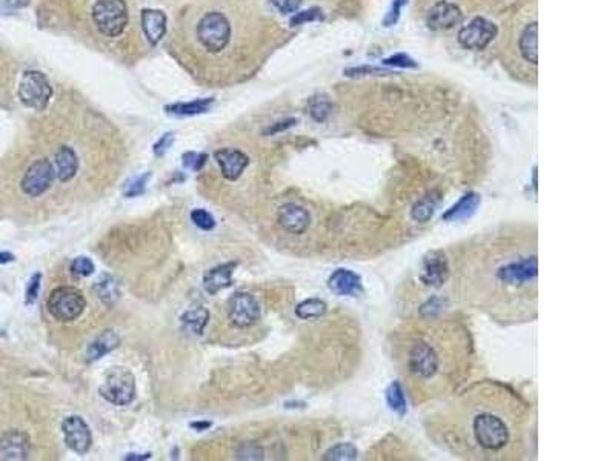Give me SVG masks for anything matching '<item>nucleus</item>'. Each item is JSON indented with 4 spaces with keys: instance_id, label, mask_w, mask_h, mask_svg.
Listing matches in <instances>:
<instances>
[{
    "instance_id": "1",
    "label": "nucleus",
    "mask_w": 615,
    "mask_h": 461,
    "mask_svg": "<svg viewBox=\"0 0 615 461\" xmlns=\"http://www.w3.org/2000/svg\"><path fill=\"white\" fill-rule=\"evenodd\" d=\"M96 28L106 38H119L128 25V6L125 0H97L93 6Z\"/></svg>"
},
{
    "instance_id": "2",
    "label": "nucleus",
    "mask_w": 615,
    "mask_h": 461,
    "mask_svg": "<svg viewBox=\"0 0 615 461\" xmlns=\"http://www.w3.org/2000/svg\"><path fill=\"white\" fill-rule=\"evenodd\" d=\"M197 39L210 52H220L231 39V23L219 11L206 13L197 23Z\"/></svg>"
},
{
    "instance_id": "3",
    "label": "nucleus",
    "mask_w": 615,
    "mask_h": 461,
    "mask_svg": "<svg viewBox=\"0 0 615 461\" xmlns=\"http://www.w3.org/2000/svg\"><path fill=\"white\" fill-rule=\"evenodd\" d=\"M48 312L59 321H72L85 311L86 300L79 289L72 286H60L48 297Z\"/></svg>"
},
{
    "instance_id": "4",
    "label": "nucleus",
    "mask_w": 615,
    "mask_h": 461,
    "mask_svg": "<svg viewBox=\"0 0 615 461\" xmlns=\"http://www.w3.org/2000/svg\"><path fill=\"white\" fill-rule=\"evenodd\" d=\"M475 441L486 450H500L509 443V429L492 414H478L473 421Z\"/></svg>"
},
{
    "instance_id": "5",
    "label": "nucleus",
    "mask_w": 615,
    "mask_h": 461,
    "mask_svg": "<svg viewBox=\"0 0 615 461\" xmlns=\"http://www.w3.org/2000/svg\"><path fill=\"white\" fill-rule=\"evenodd\" d=\"M17 94L26 108L43 111L52 97V86L43 72L31 69L23 72Z\"/></svg>"
},
{
    "instance_id": "6",
    "label": "nucleus",
    "mask_w": 615,
    "mask_h": 461,
    "mask_svg": "<svg viewBox=\"0 0 615 461\" xmlns=\"http://www.w3.org/2000/svg\"><path fill=\"white\" fill-rule=\"evenodd\" d=\"M98 392L111 404H130L135 397V382L132 372L123 366L113 368L106 374L101 387H98Z\"/></svg>"
},
{
    "instance_id": "7",
    "label": "nucleus",
    "mask_w": 615,
    "mask_h": 461,
    "mask_svg": "<svg viewBox=\"0 0 615 461\" xmlns=\"http://www.w3.org/2000/svg\"><path fill=\"white\" fill-rule=\"evenodd\" d=\"M54 168L47 159L33 161L22 178V191L30 197H40L51 188L54 182Z\"/></svg>"
},
{
    "instance_id": "8",
    "label": "nucleus",
    "mask_w": 615,
    "mask_h": 461,
    "mask_svg": "<svg viewBox=\"0 0 615 461\" xmlns=\"http://www.w3.org/2000/svg\"><path fill=\"white\" fill-rule=\"evenodd\" d=\"M495 35L497 26L492 22L483 19V17H475L474 21L460 30L458 42L466 50L482 51L495 39Z\"/></svg>"
},
{
    "instance_id": "9",
    "label": "nucleus",
    "mask_w": 615,
    "mask_h": 461,
    "mask_svg": "<svg viewBox=\"0 0 615 461\" xmlns=\"http://www.w3.org/2000/svg\"><path fill=\"white\" fill-rule=\"evenodd\" d=\"M228 317L237 328L252 326L260 319L259 302L249 292L232 294L228 302Z\"/></svg>"
},
{
    "instance_id": "10",
    "label": "nucleus",
    "mask_w": 615,
    "mask_h": 461,
    "mask_svg": "<svg viewBox=\"0 0 615 461\" xmlns=\"http://www.w3.org/2000/svg\"><path fill=\"white\" fill-rule=\"evenodd\" d=\"M62 432L67 446L76 454L84 455L91 448L93 436L85 420L79 415H69L62 423Z\"/></svg>"
},
{
    "instance_id": "11",
    "label": "nucleus",
    "mask_w": 615,
    "mask_h": 461,
    "mask_svg": "<svg viewBox=\"0 0 615 461\" xmlns=\"http://www.w3.org/2000/svg\"><path fill=\"white\" fill-rule=\"evenodd\" d=\"M538 274V261L537 257H528L512 263L504 265L499 269L497 277L500 282L512 286H521L524 283L532 282Z\"/></svg>"
},
{
    "instance_id": "12",
    "label": "nucleus",
    "mask_w": 615,
    "mask_h": 461,
    "mask_svg": "<svg viewBox=\"0 0 615 461\" xmlns=\"http://www.w3.org/2000/svg\"><path fill=\"white\" fill-rule=\"evenodd\" d=\"M410 369L417 377L431 378L439 369V357L436 351L423 341L414 345L410 354Z\"/></svg>"
},
{
    "instance_id": "13",
    "label": "nucleus",
    "mask_w": 615,
    "mask_h": 461,
    "mask_svg": "<svg viewBox=\"0 0 615 461\" xmlns=\"http://www.w3.org/2000/svg\"><path fill=\"white\" fill-rule=\"evenodd\" d=\"M461 21H463V13L457 5L449 2L436 4L427 16V23L434 31L451 30Z\"/></svg>"
},
{
    "instance_id": "14",
    "label": "nucleus",
    "mask_w": 615,
    "mask_h": 461,
    "mask_svg": "<svg viewBox=\"0 0 615 461\" xmlns=\"http://www.w3.org/2000/svg\"><path fill=\"white\" fill-rule=\"evenodd\" d=\"M277 222L280 228L285 229L289 234H303L308 226L311 223V215L303 206H298L295 203H286L278 210Z\"/></svg>"
},
{
    "instance_id": "15",
    "label": "nucleus",
    "mask_w": 615,
    "mask_h": 461,
    "mask_svg": "<svg viewBox=\"0 0 615 461\" xmlns=\"http://www.w3.org/2000/svg\"><path fill=\"white\" fill-rule=\"evenodd\" d=\"M214 157L220 166L223 177L226 180H231V182L237 180L249 165L247 154L232 148H222L214 154Z\"/></svg>"
},
{
    "instance_id": "16",
    "label": "nucleus",
    "mask_w": 615,
    "mask_h": 461,
    "mask_svg": "<svg viewBox=\"0 0 615 461\" xmlns=\"http://www.w3.org/2000/svg\"><path fill=\"white\" fill-rule=\"evenodd\" d=\"M30 454V438L25 432L8 431L0 436V458L25 460Z\"/></svg>"
},
{
    "instance_id": "17",
    "label": "nucleus",
    "mask_w": 615,
    "mask_h": 461,
    "mask_svg": "<svg viewBox=\"0 0 615 461\" xmlns=\"http://www.w3.org/2000/svg\"><path fill=\"white\" fill-rule=\"evenodd\" d=\"M449 268L446 257L441 252H431L429 256L424 257L422 266V280L424 285L439 288L448 280Z\"/></svg>"
},
{
    "instance_id": "18",
    "label": "nucleus",
    "mask_w": 615,
    "mask_h": 461,
    "mask_svg": "<svg viewBox=\"0 0 615 461\" xmlns=\"http://www.w3.org/2000/svg\"><path fill=\"white\" fill-rule=\"evenodd\" d=\"M236 268V261H231V263H223L206 271V274L203 275L205 291L210 295H215L223 289L230 288L232 285V274Z\"/></svg>"
},
{
    "instance_id": "19",
    "label": "nucleus",
    "mask_w": 615,
    "mask_h": 461,
    "mask_svg": "<svg viewBox=\"0 0 615 461\" xmlns=\"http://www.w3.org/2000/svg\"><path fill=\"white\" fill-rule=\"evenodd\" d=\"M142 30L145 38L151 45H157L167 34L168 17L162 10H143L142 11Z\"/></svg>"
},
{
    "instance_id": "20",
    "label": "nucleus",
    "mask_w": 615,
    "mask_h": 461,
    "mask_svg": "<svg viewBox=\"0 0 615 461\" xmlns=\"http://www.w3.org/2000/svg\"><path fill=\"white\" fill-rule=\"evenodd\" d=\"M328 288L337 295H357L361 292V278L349 269H337L329 277Z\"/></svg>"
},
{
    "instance_id": "21",
    "label": "nucleus",
    "mask_w": 615,
    "mask_h": 461,
    "mask_svg": "<svg viewBox=\"0 0 615 461\" xmlns=\"http://www.w3.org/2000/svg\"><path fill=\"white\" fill-rule=\"evenodd\" d=\"M52 168L54 174H56V177L63 183L74 178L79 171V157L74 149L69 147H60L56 156H54Z\"/></svg>"
},
{
    "instance_id": "22",
    "label": "nucleus",
    "mask_w": 615,
    "mask_h": 461,
    "mask_svg": "<svg viewBox=\"0 0 615 461\" xmlns=\"http://www.w3.org/2000/svg\"><path fill=\"white\" fill-rule=\"evenodd\" d=\"M120 338L114 331H103L101 336L96 337L91 345L86 349V360L88 361H97L106 354H110L117 346H119Z\"/></svg>"
},
{
    "instance_id": "23",
    "label": "nucleus",
    "mask_w": 615,
    "mask_h": 461,
    "mask_svg": "<svg viewBox=\"0 0 615 461\" xmlns=\"http://www.w3.org/2000/svg\"><path fill=\"white\" fill-rule=\"evenodd\" d=\"M478 205H480V195L475 193H469L466 195H463L460 198V200L448 210L443 215V220L446 222H460V220H466L471 217L475 211Z\"/></svg>"
},
{
    "instance_id": "24",
    "label": "nucleus",
    "mask_w": 615,
    "mask_h": 461,
    "mask_svg": "<svg viewBox=\"0 0 615 461\" xmlns=\"http://www.w3.org/2000/svg\"><path fill=\"white\" fill-rule=\"evenodd\" d=\"M214 105V98H197L194 102H182V103H173L165 106V111L168 114H173L177 117H191L208 113Z\"/></svg>"
},
{
    "instance_id": "25",
    "label": "nucleus",
    "mask_w": 615,
    "mask_h": 461,
    "mask_svg": "<svg viewBox=\"0 0 615 461\" xmlns=\"http://www.w3.org/2000/svg\"><path fill=\"white\" fill-rule=\"evenodd\" d=\"M538 25L537 22L529 23L526 28L523 30L520 38V51L523 57L528 62L537 65L538 62Z\"/></svg>"
},
{
    "instance_id": "26",
    "label": "nucleus",
    "mask_w": 615,
    "mask_h": 461,
    "mask_svg": "<svg viewBox=\"0 0 615 461\" xmlns=\"http://www.w3.org/2000/svg\"><path fill=\"white\" fill-rule=\"evenodd\" d=\"M208 320H210V312H208L206 307L202 306L193 307V309L186 311L182 317H180V323H182L184 331L189 334H196V336H202V332L208 324Z\"/></svg>"
},
{
    "instance_id": "27",
    "label": "nucleus",
    "mask_w": 615,
    "mask_h": 461,
    "mask_svg": "<svg viewBox=\"0 0 615 461\" xmlns=\"http://www.w3.org/2000/svg\"><path fill=\"white\" fill-rule=\"evenodd\" d=\"M94 289H96L98 298H101L105 305L114 303L117 298H119V294H120L119 282H117L113 275H102L101 278L97 280Z\"/></svg>"
},
{
    "instance_id": "28",
    "label": "nucleus",
    "mask_w": 615,
    "mask_h": 461,
    "mask_svg": "<svg viewBox=\"0 0 615 461\" xmlns=\"http://www.w3.org/2000/svg\"><path fill=\"white\" fill-rule=\"evenodd\" d=\"M325 312H327V303L320 298H308L295 307V315L302 320L320 319Z\"/></svg>"
},
{
    "instance_id": "29",
    "label": "nucleus",
    "mask_w": 615,
    "mask_h": 461,
    "mask_svg": "<svg viewBox=\"0 0 615 461\" xmlns=\"http://www.w3.org/2000/svg\"><path fill=\"white\" fill-rule=\"evenodd\" d=\"M436 207H437V198L432 195H427L424 198H422L420 202L414 205L411 217L415 222L427 223L434 215V212H436Z\"/></svg>"
},
{
    "instance_id": "30",
    "label": "nucleus",
    "mask_w": 615,
    "mask_h": 461,
    "mask_svg": "<svg viewBox=\"0 0 615 461\" xmlns=\"http://www.w3.org/2000/svg\"><path fill=\"white\" fill-rule=\"evenodd\" d=\"M386 402L388 406L399 415H405L406 414V399H405V392L402 389V386L399 383H393L390 387L386 389Z\"/></svg>"
},
{
    "instance_id": "31",
    "label": "nucleus",
    "mask_w": 615,
    "mask_h": 461,
    "mask_svg": "<svg viewBox=\"0 0 615 461\" xmlns=\"http://www.w3.org/2000/svg\"><path fill=\"white\" fill-rule=\"evenodd\" d=\"M359 455L357 449L351 443H340V445L331 448L327 454L323 455V460H334V461H349L356 460Z\"/></svg>"
},
{
    "instance_id": "32",
    "label": "nucleus",
    "mask_w": 615,
    "mask_h": 461,
    "mask_svg": "<svg viewBox=\"0 0 615 461\" xmlns=\"http://www.w3.org/2000/svg\"><path fill=\"white\" fill-rule=\"evenodd\" d=\"M331 113V105L327 97H314L310 102V114L315 122H323Z\"/></svg>"
},
{
    "instance_id": "33",
    "label": "nucleus",
    "mask_w": 615,
    "mask_h": 461,
    "mask_svg": "<svg viewBox=\"0 0 615 461\" xmlns=\"http://www.w3.org/2000/svg\"><path fill=\"white\" fill-rule=\"evenodd\" d=\"M191 220L197 228L202 231H213L215 228L214 217L208 211L202 210V207H197V210L191 212Z\"/></svg>"
},
{
    "instance_id": "34",
    "label": "nucleus",
    "mask_w": 615,
    "mask_h": 461,
    "mask_svg": "<svg viewBox=\"0 0 615 461\" xmlns=\"http://www.w3.org/2000/svg\"><path fill=\"white\" fill-rule=\"evenodd\" d=\"M149 177H151V174L147 173V174H143V176H139V177L132 178L131 182H128V183L125 185L123 194H125L126 197H137V195H142V194L145 193V189H147V183H148Z\"/></svg>"
},
{
    "instance_id": "35",
    "label": "nucleus",
    "mask_w": 615,
    "mask_h": 461,
    "mask_svg": "<svg viewBox=\"0 0 615 461\" xmlns=\"http://www.w3.org/2000/svg\"><path fill=\"white\" fill-rule=\"evenodd\" d=\"M71 273L77 277H88L94 273V263L88 257H76L71 263Z\"/></svg>"
},
{
    "instance_id": "36",
    "label": "nucleus",
    "mask_w": 615,
    "mask_h": 461,
    "mask_svg": "<svg viewBox=\"0 0 615 461\" xmlns=\"http://www.w3.org/2000/svg\"><path fill=\"white\" fill-rule=\"evenodd\" d=\"M322 19H323V14H322L320 8H311V10L294 13V16L291 17V25L298 26V25H303L308 22H315V21H322Z\"/></svg>"
},
{
    "instance_id": "37",
    "label": "nucleus",
    "mask_w": 615,
    "mask_h": 461,
    "mask_svg": "<svg viewBox=\"0 0 615 461\" xmlns=\"http://www.w3.org/2000/svg\"><path fill=\"white\" fill-rule=\"evenodd\" d=\"M208 156L203 152H185L184 154V166L193 171H201L206 165Z\"/></svg>"
},
{
    "instance_id": "38",
    "label": "nucleus",
    "mask_w": 615,
    "mask_h": 461,
    "mask_svg": "<svg viewBox=\"0 0 615 461\" xmlns=\"http://www.w3.org/2000/svg\"><path fill=\"white\" fill-rule=\"evenodd\" d=\"M40 282H42L40 273L34 274L31 277L28 286H26V305H33V303H35V300H38L39 291H40Z\"/></svg>"
},
{
    "instance_id": "39",
    "label": "nucleus",
    "mask_w": 615,
    "mask_h": 461,
    "mask_svg": "<svg viewBox=\"0 0 615 461\" xmlns=\"http://www.w3.org/2000/svg\"><path fill=\"white\" fill-rule=\"evenodd\" d=\"M271 4L282 14H294L302 6V0H271Z\"/></svg>"
},
{
    "instance_id": "40",
    "label": "nucleus",
    "mask_w": 615,
    "mask_h": 461,
    "mask_svg": "<svg viewBox=\"0 0 615 461\" xmlns=\"http://www.w3.org/2000/svg\"><path fill=\"white\" fill-rule=\"evenodd\" d=\"M174 143V134L173 132H167L162 135V137L154 144V154H156L157 157H164L165 152L173 147Z\"/></svg>"
},
{
    "instance_id": "41",
    "label": "nucleus",
    "mask_w": 615,
    "mask_h": 461,
    "mask_svg": "<svg viewBox=\"0 0 615 461\" xmlns=\"http://www.w3.org/2000/svg\"><path fill=\"white\" fill-rule=\"evenodd\" d=\"M385 65H393V67H400V68H415L417 67V63H415L410 56H406V54H395L393 57L385 59Z\"/></svg>"
},
{
    "instance_id": "42",
    "label": "nucleus",
    "mask_w": 615,
    "mask_h": 461,
    "mask_svg": "<svg viewBox=\"0 0 615 461\" xmlns=\"http://www.w3.org/2000/svg\"><path fill=\"white\" fill-rule=\"evenodd\" d=\"M406 2H408V0H394L393 5H391V10H390V13H388L386 19H385V25L386 26H391L397 21H399L400 11H402V8L406 5Z\"/></svg>"
},
{
    "instance_id": "43",
    "label": "nucleus",
    "mask_w": 615,
    "mask_h": 461,
    "mask_svg": "<svg viewBox=\"0 0 615 461\" xmlns=\"http://www.w3.org/2000/svg\"><path fill=\"white\" fill-rule=\"evenodd\" d=\"M295 123H297L295 119H288V120H285V122H277V123H274L273 126H269V128L265 131V134H277V132H282V131L288 130L289 126H293V125H295Z\"/></svg>"
},
{
    "instance_id": "44",
    "label": "nucleus",
    "mask_w": 615,
    "mask_h": 461,
    "mask_svg": "<svg viewBox=\"0 0 615 461\" xmlns=\"http://www.w3.org/2000/svg\"><path fill=\"white\" fill-rule=\"evenodd\" d=\"M189 426H191L196 431H198V432H202V431L210 429L213 426V423L211 421H194V423L189 424Z\"/></svg>"
},
{
    "instance_id": "45",
    "label": "nucleus",
    "mask_w": 615,
    "mask_h": 461,
    "mask_svg": "<svg viewBox=\"0 0 615 461\" xmlns=\"http://www.w3.org/2000/svg\"><path fill=\"white\" fill-rule=\"evenodd\" d=\"M151 457V454H145V455H142V454H130L128 457H125V460H128V461H143V460H148Z\"/></svg>"
},
{
    "instance_id": "46",
    "label": "nucleus",
    "mask_w": 615,
    "mask_h": 461,
    "mask_svg": "<svg viewBox=\"0 0 615 461\" xmlns=\"http://www.w3.org/2000/svg\"><path fill=\"white\" fill-rule=\"evenodd\" d=\"M14 260V256L10 254V252H0V265L10 263V261Z\"/></svg>"
}]
</instances>
